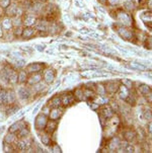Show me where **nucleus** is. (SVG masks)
<instances>
[{"mask_svg":"<svg viewBox=\"0 0 152 153\" xmlns=\"http://www.w3.org/2000/svg\"><path fill=\"white\" fill-rule=\"evenodd\" d=\"M47 118L44 115H41L37 118V120H35V127H37V129H43V128H45V125H46V122H47Z\"/></svg>","mask_w":152,"mask_h":153,"instance_id":"nucleus-1","label":"nucleus"},{"mask_svg":"<svg viewBox=\"0 0 152 153\" xmlns=\"http://www.w3.org/2000/svg\"><path fill=\"white\" fill-rule=\"evenodd\" d=\"M24 24H27V26H32V24L35 22V17L34 15H32V14H27L25 15V18H24Z\"/></svg>","mask_w":152,"mask_h":153,"instance_id":"nucleus-2","label":"nucleus"},{"mask_svg":"<svg viewBox=\"0 0 152 153\" xmlns=\"http://www.w3.org/2000/svg\"><path fill=\"white\" fill-rule=\"evenodd\" d=\"M56 127H57V123H56L55 121H51V122L48 123L46 130H47V132L49 133V134H52V133L56 130Z\"/></svg>","mask_w":152,"mask_h":153,"instance_id":"nucleus-3","label":"nucleus"},{"mask_svg":"<svg viewBox=\"0 0 152 153\" xmlns=\"http://www.w3.org/2000/svg\"><path fill=\"white\" fill-rule=\"evenodd\" d=\"M12 26V22H11V19L10 18H4L3 21L1 22V26L3 29H10V27Z\"/></svg>","mask_w":152,"mask_h":153,"instance_id":"nucleus-4","label":"nucleus"},{"mask_svg":"<svg viewBox=\"0 0 152 153\" xmlns=\"http://www.w3.org/2000/svg\"><path fill=\"white\" fill-rule=\"evenodd\" d=\"M44 78L47 82H52L53 78H54V73H53L51 70H48L44 73Z\"/></svg>","mask_w":152,"mask_h":153,"instance_id":"nucleus-5","label":"nucleus"},{"mask_svg":"<svg viewBox=\"0 0 152 153\" xmlns=\"http://www.w3.org/2000/svg\"><path fill=\"white\" fill-rule=\"evenodd\" d=\"M30 143L29 141H27V139H24V140H21L19 143H18V148L20 150H22V151H24V150H27V148L30 147Z\"/></svg>","mask_w":152,"mask_h":153,"instance_id":"nucleus-6","label":"nucleus"},{"mask_svg":"<svg viewBox=\"0 0 152 153\" xmlns=\"http://www.w3.org/2000/svg\"><path fill=\"white\" fill-rule=\"evenodd\" d=\"M35 31L34 29H25L22 31V36L27 37V38H30V37L35 36Z\"/></svg>","mask_w":152,"mask_h":153,"instance_id":"nucleus-7","label":"nucleus"},{"mask_svg":"<svg viewBox=\"0 0 152 153\" xmlns=\"http://www.w3.org/2000/svg\"><path fill=\"white\" fill-rule=\"evenodd\" d=\"M119 32H120L121 36L124 37L125 39H131V37H132V32H129L128 29H121L120 31H119Z\"/></svg>","mask_w":152,"mask_h":153,"instance_id":"nucleus-8","label":"nucleus"},{"mask_svg":"<svg viewBox=\"0 0 152 153\" xmlns=\"http://www.w3.org/2000/svg\"><path fill=\"white\" fill-rule=\"evenodd\" d=\"M61 102H63V104H65V106H67V104H70L71 102H73V96L70 94H68L67 96H63L62 100H61Z\"/></svg>","mask_w":152,"mask_h":153,"instance_id":"nucleus-9","label":"nucleus"},{"mask_svg":"<svg viewBox=\"0 0 152 153\" xmlns=\"http://www.w3.org/2000/svg\"><path fill=\"white\" fill-rule=\"evenodd\" d=\"M18 93H19V96L24 99H27V97L30 96V92H29V90H27V88H20Z\"/></svg>","mask_w":152,"mask_h":153,"instance_id":"nucleus-10","label":"nucleus"},{"mask_svg":"<svg viewBox=\"0 0 152 153\" xmlns=\"http://www.w3.org/2000/svg\"><path fill=\"white\" fill-rule=\"evenodd\" d=\"M50 117H51V119H53V120L59 119V117H60L59 110H58V109L52 110V111H51V113H50Z\"/></svg>","mask_w":152,"mask_h":153,"instance_id":"nucleus-11","label":"nucleus"},{"mask_svg":"<svg viewBox=\"0 0 152 153\" xmlns=\"http://www.w3.org/2000/svg\"><path fill=\"white\" fill-rule=\"evenodd\" d=\"M125 138L127 140H129V141H132V140L135 138V133L132 131H127L125 133Z\"/></svg>","mask_w":152,"mask_h":153,"instance_id":"nucleus-12","label":"nucleus"},{"mask_svg":"<svg viewBox=\"0 0 152 153\" xmlns=\"http://www.w3.org/2000/svg\"><path fill=\"white\" fill-rule=\"evenodd\" d=\"M9 5H10V0H0V7L5 9Z\"/></svg>","mask_w":152,"mask_h":153,"instance_id":"nucleus-13","label":"nucleus"},{"mask_svg":"<svg viewBox=\"0 0 152 153\" xmlns=\"http://www.w3.org/2000/svg\"><path fill=\"white\" fill-rule=\"evenodd\" d=\"M27 134H29V131H27V128H24V127H22L21 129L19 130L18 135H19L20 137H25Z\"/></svg>","mask_w":152,"mask_h":153,"instance_id":"nucleus-14","label":"nucleus"},{"mask_svg":"<svg viewBox=\"0 0 152 153\" xmlns=\"http://www.w3.org/2000/svg\"><path fill=\"white\" fill-rule=\"evenodd\" d=\"M60 104H61V99H60V97H55V99L52 100V106L53 107H59Z\"/></svg>","mask_w":152,"mask_h":153,"instance_id":"nucleus-15","label":"nucleus"},{"mask_svg":"<svg viewBox=\"0 0 152 153\" xmlns=\"http://www.w3.org/2000/svg\"><path fill=\"white\" fill-rule=\"evenodd\" d=\"M124 151H125V152H134V151H135V148H134L130 144H127L126 147L124 148Z\"/></svg>","mask_w":152,"mask_h":153,"instance_id":"nucleus-16","label":"nucleus"},{"mask_svg":"<svg viewBox=\"0 0 152 153\" xmlns=\"http://www.w3.org/2000/svg\"><path fill=\"white\" fill-rule=\"evenodd\" d=\"M25 77H27V73L25 72H20L19 75H18V81L19 82H24L25 81Z\"/></svg>","mask_w":152,"mask_h":153,"instance_id":"nucleus-17","label":"nucleus"},{"mask_svg":"<svg viewBox=\"0 0 152 153\" xmlns=\"http://www.w3.org/2000/svg\"><path fill=\"white\" fill-rule=\"evenodd\" d=\"M6 140H10V143H12L14 141V136L12 134H9L8 136L6 137V139H5V141H6Z\"/></svg>","mask_w":152,"mask_h":153,"instance_id":"nucleus-18","label":"nucleus"},{"mask_svg":"<svg viewBox=\"0 0 152 153\" xmlns=\"http://www.w3.org/2000/svg\"><path fill=\"white\" fill-rule=\"evenodd\" d=\"M39 107H40V104H38V106H37V107H35V110H34V111H32V114H34V115H35V113H37V112H38V109H39Z\"/></svg>","mask_w":152,"mask_h":153,"instance_id":"nucleus-19","label":"nucleus"},{"mask_svg":"<svg viewBox=\"0 0 152 153\" xmlns=\"http://www.w3.org/2000/svg\"><path fill=\"white\" fill-rule=\"evenodd\" d=\"M2 26H1V24H0V38H1L2 36H3V31H2Z\"/></svg>","mask_w":152,"mask_h":153,"instance_id":"nucleus-20","label":"nucleus"}]
</instances>
